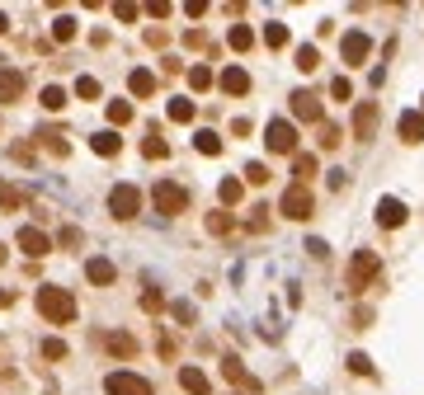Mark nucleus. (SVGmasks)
Listing matches in <instances>:
<instances>
[{
	"label": "nucleus",
	"mask_w": 424,
	"mask_h": 395,
	"mask_svg": "<svg viewBox=\"0 0 424 395\" xmlns=\"http://www.w3.org/2000/svg\"><path fill=\"white\" fill-rule=\"evenodd\" d=\"M128 90H133V94H151V90H156V76H151V71H133V76H128Z\"/></svg>",
	"instance_id": "nucleus-23"
},
{
	"label": "nucleus",
	"mask_w": 424,
	"mask_h": 395,
	"mask_svg": "<svg viewBox=\"0 0 424 395\" xmlns=\"http://www.w3.org/2000/svg\"><path fill=\"white\" fill-rule=\"evenodd\" d=\"M151 203H156V212H165V216H180V212L189 207V193L180 184H165V179H160V184L151 188Z\"/></svg>",
	"instance_id": "nucleus-3"
},
{
	"label": "nucleus",
	"mask_w": 424,
	"mask_h": 395,
	"mask_svg": "<svg viewBox=\"0 0 424 395\" xmlns=\"http://www.w3.org/2000/svg\"><path fill=\"white\" fill-rule=\"evenodd\" d=\"M170 123H193V99H170Z\"/></svg>",
	"instance_id": "nucleus-27"
},
{
	"label": "nucleus",
	"mask_w": 424,
	"mask_h": 395,
	"mask_svg": "<svg viewBox=\"0 0 424 395\" xmlns=\"http://www.w3.org/2000/svg\"><path fill=\"white\" fill-rule=\"evenodd\" d=\"M316 61H320V52L311 48V43H302V48H297V66H302V71H316Z\"/></svg>",
	"instance_id": "nucleus-29"
},
{
	"label": "nucleus",
	"mask_w": 424,
	"mask_h": 395,
	"mask_svg": "<svg viewBox=\"0 0 424 395\" xmlns=\"http://www.w3.org/2000/svg\"><path fill=\"white\" fill-rule=\"evenodd\" d=\"M208 231H212V236H227V231H231V216H227V212H212V216H208Z\"/></svg>",
	"instance_id": "nucleus-34"
},
{
	"label": "nucleus",
	"mask_w": 424,
	"mask_h": 395,
	"mask_svg": "<svg viewBox=\"0 0 424 395\" xmlns=\"http://www.w3.org/2000/svg\"><path fill=\"white\" fill-rule=\"evenodd\" d=\"M0 207H5V212H19V207H24V193H19L15 184H5V179H0Z\"/></svg>",
	"instance_id": "nucleus-22"
},
{
	"label": "nucleus",
	"mask_w": 424,
	"mask_h": 395,
	"mask_svg": "<svg viewBox=\"0 0 424 395\" xmlns=\"http://www.w3.org/2000/svg\"><path fill=\"white\" fill-rule=\"evenodd\" d=\"M292 113H297L302 123H320V99L307 94V90H297V94H292Z\"/></svg>",
	"instance_id": "nucleus-11"
},
{
	"label": "nucleus",
	"mask_w": 424,
	"mask_h": 395,
	"mask_svg": "<svg viewBox=\"0 0 424 395\" xmlns=\"http://www.w3.org/2000/svg\"><path fill=\"white\" fill-rule=\"evenodd\" d=\"M222 90H227V94H245V90H250V76H245L240 66H227V71H222Z\"/></svg>",
	"instance_id": "nucleus-17"
},
{
	"label": "nucleus",
	"mask_w": 424,
	"mask_h": 395,
	"mask_svg": "<svg viewBox=\"0 0 424 395\" xmlns=\"http://www.w3.org/2000/svg\"><path fill=\"white\" fill-rule=\"evenodd\" d=\"M104 391H108V395H151V386H146L137 372H108Z\"/></svg>",
	"instance_id": "nucleus-6"
},
{
	"label": "nucleus",
	"mask_w": 424,
	"mask_h": 395,
	"mask_svg": "<svg viewBox=\"0 0 424 395\" xmlns=\"http://www.w3.org/2000/svg\"><path fill=\"white\" fill-rule=\"evenodd\" d=\"M372 128H377V104H358V113H354V136L368 141Z\"/></svg>",
	"instance_id": "nucleus-14"
},
{
	"label": "nucleus",
	"mask_w": 424,
	"mask_h": 395,
	"mask_svg": "<svg viewBox=\"0 0 424 395\" xmlns=\"http://www.w3.org/2000/svg\"><path fill=\"white\" fill-rule=\"evenodd\" d=\"M180 386H184L189 395H208V376H203L198 367H184L180 372Z\"/></svg>",
	"instance_id": "nucleus-19"
},
{
	"label": "nucleus",
	"mask_w": 424,
	"mask_h": 395,
	"mask_svg": "<svg viewBox=\"0 0 424 395\" xmlns=\"http://www.w3.org/2000/svg\"><path fill=\"white\" fill-rule=\"evenodd\" d=\"M142 156H146V160H165V156H170V146H165V141H160L156 132H151V136L142 141Z\"/></svg>",
	"instance_id": "nucleus-26"
},
{
	"label": "nucleus",
	"mask_w": 424,
	"mask_h": 395,
	"mask_svg": "<svg viewBox=\"0 0 424 395\" xmlns=\"http://www.w3.org/2000/svg\"><path fill=\"white\" fill-rule=\"evenodd\" d=\"M372 52V38L368 33H345V43H340V57H345V66H363Z\"/></svg>",
	"instance_id": "nucleus-7"
},
{
	"label": "nucleus",
	"mask_w": 424,
	"mask_h": 395,
	"mask_svg": "<svg viewBox=\"0 0 424 395\" xmlns=\"http://www.w3.org/2000/svg\"><path fill=\"white\" fill-rule=\"evenodd\" d=\"M311 207H316V203H311V188H302V184H292L288 193H283V203H278V212L292 216V221H307Z\"/></svg>",
	"instance_id": "nucleus-5"
},
{
	"label": "nucleus",
	"mask_w": 424,
	"mask_h": 395,
	"mask_svg": "<svg viewBox=\"0 0 424 395\" xmlns=\"http://www.w3.org/2000/svg\"><path fill=\"white\" fill-rule=\"evenodd\" d=\"M38 311L52 320V325H71V320H76V296L66 287H52V283H48V287H38Z\"/></svg>",
	"instance_id": "nucleus-1"
},
{
	"label": "nucleus",
	"mask_w": 424,
	"mask_h": 395,
	"mask_svg": "<svg viewBox=\"0 0 424 395\" xmlns=\"http://www.w3.org/2000/svg\"><path fill=\"white\" fill-rule=\"evenodd\" d=\"M189 85H193V90H208V85H212V71H208V66H193V71H189Z\"/></svg>",
	"instance_id": "nucleus-35"
},
{
	"label": "nucleus",
	"mask_w": 424,
	"mask_h": 395,
	"mask_svg": "<svg viewBox=\"0 0 424 395\" xmlns=\"http://www.w3.org/2000/svg\"><path fill=\"white\" fill-rule=\"evenodd\" d=\"M264 212H269V207H255V216H250V231H264V226H269Z\"/></svg>",
	"instance_id": "nucleus-43"
},
{
	"label": "nucleus",
	"mask_w": 424,
	"mask_h": 395,
	"mask_svg": "<svg viewBox=\"0 0 424 395\" xmlns=\"http://www.w3.org/2000/svg\"><path fill=\"white\" fill-rule=\"evenodd\" d=\"M90 146H95L99 156H118V151H123V136H118V132H95Z\"/></svg>",
	"instance_id": "nucleus-18"
},
{
	"label": "nucleus",
	"mask_w": 424,
	"mask_h": 395,
	"mask_svg": "<svg viewBox=\"0 0 424 395\" xmlns=\"http://www.w3.org/2000/svg\"><path fill=\"white\" fill-rule=\"evenodd\" d=\"M52 38H57V43H71V38H76V19H57Z\"/></svg>",
	"instance_id": "nucleus-33"
},
{
	"label": "nucleus",
	"mask_w": 424,
	"mask_h": 395,
	"mask_svg": "<svg viewBox=\"0 0 424 395\" xmlns=\"http://www.w3.org/2000/svg\"><path fill=\"white\" fill-rule=\"evenodd\" d=\"M43 358H66V343L61 339H43Z\"/></svg>",
	"instance_id": "nucleus-40"
},
{
	"label": "nucleus",
	"mask_w": 424,
	"mask_h": 395,
	"mask_svg": "<svg viewBox=\"0 0 424 395\" xmlns=\"http://www.w3.org/2000/svg\"><path fill=\"white\" fill-rule=\"evenodd\" d=\"M330 94H335V99H354V85H349L345 76H335V85H330Z\"/></svg>",
	"instance_id": "nucleus-39"
},
{
	"label": "nucleus",
	"mask_w": 424,
	"mask_h": 395,
	"mask_svg": "<svg viewBox=\"0 0 424 395\" xmlns=\"http://www.w3.org/2000/svg\"><path fill=\"white\" fill-rule=\"evenodd\" d=\"M108 123H113V128L133 123V104H128V99H113V104H108Z\"/></svg>",
	"instance_id": "nucleus-24"
},
{
	"label": "nucleus",
	"mask_w": 424,
	"mask_h": 395,
	"mask_svg": "<svg viewBox=\"0 0 424 395\" xmlns=\"http://www.w3.org/2000/svg\"><path fill=\"white\" fill-rule=\"evenodd\" d=\"M377 273H382V259H377L372 250H358V254H354V263H349V292H363Z\"/></svg>",
	"instance_id": "nucleus-2"
},
{
	"label": "nucleus",
	"mask_w": 424,
	"mask_h": 395,
	"mask_svg": "<svg viewBox=\"0 0 424 395\" xmlns=\"http://www.w3.org/2000/svg\"><path fill=\"white\" fill-rule=\"evenodd\" d=\"M245 179H250V184H269V170L255 160V165H245Z\"/></svg>",
	"instance_id": "nucleus-38"
},
{
	"label": "nucleus",
	"mask_w": 424,
	"mask_h": 395,
	"mask_svg": "<svg viewBox=\"0 0 424 395\" xmlns=\"http://www.w3.org/2000/svg\"><path fill=\"white\" fill-rule=\"evenodd\" d=\"M264 141H269V151H283V156H297V132H292V123H269Z\"/></svg>",
	"instance_id": "nucleus-8"
},
{
	"label": "nucleus",
	"mask_w": 424,
	"mask_h": 395,
	"mask_svg": "<svg viewBox=\"0 0 424 395\" xmlns=\"http://www.w3.org/2000/svg\"><path fill=\"white\" fill-rule=\"evenodd\" d=\"M0 263H5V245H0Z\"/></svg>",
	"instance_id": "nucleus-45"
},
{
	"label": "nucleus",
	"mask_w": 424,
	"mask_h": 395,
	"mask_svg": "<svg viewBox=\"0 0 424 395\" xmlns=\"http://www.w3.org/2000/svg\"><path fill=\"white\" fill-rule=\"evenodd\" d=\"M19 250H24L28 259H43V254H48V250H52V240L43 236V231H38V226H24V231H19Z\"/></svg>",
	"instance_id": "nucleus-9"
},
{
	"label": "nucleus",
	"mask_w": 424,
	"mask_h": 395,
	"mask_svg": "<svg viewBox=\"0 0 424 395\" xmlns=\"http://www.w3.org/2000/svg\"><path fill=\"white\" fill-rule=\"evenodd\" d=\"M401 141H410V146H420L424 141V113H401Z\"/></svg>",
	"instance_id": "nucleus-13"
},
{
	"label": "nucleus",
	"mask_w": 424,
	"mask_h": 395,
	"mask_svg": "<svg viewBox=\"0 0 424 395\" xmlns=\"http://www.w3.org/2000/svg\"><path fill=\"white\" fill-rule=\"evenodd\" d=\"M335 141H340V128H335V123H325V128H320V146H335Z\"/></svg>",
	"instance_id": "nucleus-41"
},
{
	"label": "nucleus",
	"mask_w": 424,
	"mask_h": 395,
	"mask_svg": "<svg viewBox=\"0 0 424 395\" xmlns=\"http://www.w3.org/2000/svg\"><path fill=\"white\" fill-rule=\"evenodd\" d=\"M264 43L269 48H288V28L283 24H264Z\"/></svg>",
	"instance_id": "nucleus-30"
},
{
	"label": "nucleus",
	"mask_w": 424,
	"mask_h": 395,
	"mask_svg": "<svg viewBox=\"0 0 424 395\" xmlns=\"http://www.w3.org/2000/svg\"><path fill=\"white\" fill-rule=\"evenodd\" d=\"M61 104H66V90H57V85H48V90H43V108H48V113H57Z\"/></svg>",
	"instance_id": "nucleus-31"
},
{
	"label": "nucleus",
	"mask_w": 424,
	"mask_h": 395,
	"mask_svg": "<svg viewBox=\"0 0 424 395\" xmlns=\"http://www.w3.org/2000/svg\"><path fill=\"white\" fill-rule=\"evenodd\" d=\"M137 207H142V193H137L133 184H118L113 193H108V212H113L118 221H133Z\"/></svg>",
	"instance_id": "nucleus-4"
},
{
	"label": "nucleus",
	"mask_w": 424,
	"mask_h": 395,
	"mask_svg": "<svg viewBox=\"0 0 424 395\" xmlns=\"http://www.w3.org/2000/svg\"><path fill=\"white\" fill-rule=\"evenodd\" d=\"M377 226H405V203L401 198H377Z\"/></svg>",
	"instance_id": "nucleus-10"
},
{
	"label": "nucleus",
	"mask_w": 424,
	"mask_h": 395,
	"mask_svg": "<svg viewBox=\"0 0 424 395\" xmlns=\"http://www.w3.org/2000/svg\"><path fill=\"white\" fill-rule=\"evenodd\" d=\"M292 174H297V184L307 188L311 174H316V156H292Z\"/></svg>",
	"instance_id": "nucleus-20"
},
{
	"label": "nucleus",
	"mask_w": 424,
	"mask_h": 395,
	"mask_svg": "<svg viewBox=\"0 0 424 395\" xmlns=\"http://www.w3.org/2000/svg\"><path fill=\"white\" fill-rule=\"evenodd\" d=\"M222 376H227V381H236V386H245V391H260V381L245 372L240 358H222Z\"/></svg>",
	"instance_id": "nucleus-12"
},
{
	"label": "nucleus",
	"mask_w": 424,
	"mask_h": 395,
	"mask_svg": "<svg viewBox=\"0 0 424 395\" xmlns=\"http://www.w3.org/2000/svg\"><path fill=\"white\" fill-rule=\"evenodd\" d=\"M76 94H80V99H99V80H95V76H80L76 80Z\"/></svg>",
	"instance_id": "nucleus-32"
},
{
	"label": "nucleus",
	"mask_w": 424,
	"mask_h": 395,
	"mask_svg": "<svg viewBox=\"0 0 424 395\" xmlns=\"http://www.w3.org/2000/svg\"><path fill=\"white\" fill-rule=\"evenodd\" d=\"M108 353H118V358H133V353H137V339H133V334H108Z\"/></svg>",
	"instance_id": "nucleus-21"
},
{
	"label": "nucleus",
	"mask_w": 424,
	"mask_h": 395,
	"mask_svg": "<svg viewBox=\"0 0 424 395\" xmlns=\"http://www.w3.org/2000/svg\"><path fill=\"white\" fill-rule=\"evenodd\" d=\"M349 367L358 372V376H368V372H372V363H368V358H363V353H354V358H349Z\"/></svg>",
	"instance_id": "nucleus-42"
},
{
	"label": "nucleus",
	"mask_w": 424,
	"mask_h": 395,
	"mask_svg": "<svg viewBox=\"0 0 424 395\" xmlns=\"http://www.w3.org/2000/svg\"><path fill=\"white\" fill-rule=\"evenodd\" d=\"M38 136L48 141V151H52V156H66V151H71V146H66V141H61L57 132H38Z\"/></svg>",
	"instance_id": "nucleus-37"
},
{
	"label": "nucleus",
	"mask_w": 424,
	"mask_h": 395,
	"mask_svg": "<svg viewBox=\"0 0 424 395\" xmlns=\"http://www.w3.org/2000/svg\"><path fill=\"white\" fill-rule=\"evenodd\" d=\"M227 43H231L236 52H245V48L255 43V33H250V28H245V24H231V33H227Z\"/></svg>",
	"instance_id": "nucleus-25"
},
{
	"label": "nucleus",
	"mask_w": 424,
	"mask_h": 395,
	"mask_svg": "<svg viewBox=\"0 0 424 395\" xmlns=\"http://www.w3.org/2000/svg\"><path fill=\"white\" fill-rule=\"evenodd\" d=\"M5 28H10V19H5V14H0V33H5Z\"/></svg>",
	"instance_id": "nucleus-44"
},
{
	"label": "nucleus",
	"mask_w": 424,
	"mask_h": 395,
	"mask_svg": "<svg viewBox=\"0 0 424 395\" xmlns=\"http://www.w3.org/2000/svg\"><path fill=\"white\" fill-rule=\"evenodd\" d=\"M193 146H198L203 156H217V151H222V136H217V132H198V136H193Z\"/></svg>",
	"instance_id": "nucleus-28"
},
{
	"label": "nucleus",
	"mask_w": 424,
	"mask_h": 395,
	"mask_svg": "<svg viewBox=\"0 0 424 395\" xmlns=\"http://www.w3.org/2000/svg\"><path fill=\"white\" fill-rule=\"evenodd\" d=\"M85 278H90L95 287H108V283L118 278V268H113L108 259H90V263H85Z\"/></svg>",
	"instance_id": "nucleus-15"
},
{
	"label": "nucleus",
	"mask_w": 424,
	"mask_h": 395,
	"mask_svg": "<svg viewBox=\"0 0 424 395\" xmlns=\"http://www.w3.org/2000/svg\"><path fill=\"white\" fill-rule=\"evenodd\" d=\"M24 94V76L19 71H0V104H15Z\"/></svg>",
	"instance_id": "nucleus-16"
},
{
	"label": "nucleus",
	"mask_w": 424,
	"mask_h": 395,
	"mask_svg": "<svg viewBox=\"0 0 424 395\" xmlns=\"http://www.w3.org/2000/svg\"><path fill=\"white\" fill-rule=\"evenodd\" d=\"M222 203H227V207H236V203H240V184H236V179H222Z\"/></svg>",
	"instance_id": "nucleus-36"
}]
</instances>
